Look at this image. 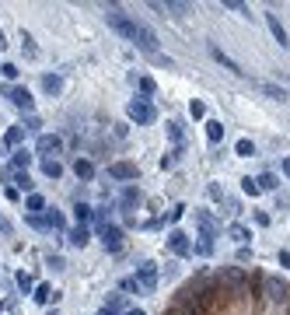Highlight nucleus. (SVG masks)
Wrapping results in <instances>:
<instances>
[{
	"label": "nucleus",
	"instance_id": "f257e3e1",
	"mask_svg": "<svg viewBox=\"0 0 290 315\" xmlns=\"http://www.w3.org/2000/svg\"><path fill=\"white\" fill-rule=\"evenodd\" d=\"M105 18H109V25L116 28L122 39H130V42H133L136 25H140V21H133L130 14H126V11H122V7H119V4H109V7H105Z\"/></svg>",
	"mask_w": 290,
	"mask_h": 315
},
{
	"label": "nucleus",
	"instance_id": "f03ea898",
	"mask_svg": "<svg viewBox=\"0 0 290 315\" xmlns=\"http://www.w3.org/2000/svg\"><path fill=\"white\" fill-rule=\"evenodd\" d=\"M126 112H130V119H133L136 126H147V123H154V105H151V102L147 99H133L130 102V105H126Z\"/></svg>",
	"mask_w": 290,
	"mask_h": 315
},
{
	"label": "nucleus",
	"instance_id": "7ed1b4c3",
	"mask_svg": "<svg viewBox=\"0 0 290 315\" xmlns=\"http://www.w3.org/2000/svg\"><path fill=\"white\" fill-rule=\"evenodd\" d=\"M133 42H136V49H140V53H147V56H157V35H154V28H147L143 21L136 25Z\"/></svg>",
	"mask_w": 290,
	"mask_h": 315
},
{
	"label": "nucleus",
	"instance_id": "20e7f679",
	"mask_svg": "<svg viewBox=\"0 0 290 315\" xmlns=\"http://www.w3.org/2000/svg\"><path fill=\"white\" fill-rule=\"evenodd\" d=\"M136 284H140V291H147V294L157 291V266L151 263V259L136 266Z\"/></svg>",
	"mask_w": 290,
	"mask_h": 315
},
{
	"label": "nucleus",
	"instance_id": "39448f33",
	"mask_svg": "<svg viewBox=\"0 0 290 315\" xmlns=\"http://www.w3.org/2000/svg\"><path fill=\"white\" fill-rule=\"evenodd\" d=\"M98 235H101V245H105L109 252H119V249H122V231H119L116 224H105V228H98Z\"/></svg>",
	"mask_w": 290,
	"mask_h": 315
},
{
	"label": "nucleus",
	"instance_id": "423d86ee",
	"mask_svg": "<svg viewBox=\"0 0 290 315\" xmlns=\"http://www.w3.org/2000/svg\"><path fill=\"white\" fill-rule=\"evenodd\" d=\"M168 249H172L175 256H189V252H193V242H189L185 231H172V235H168Z\"/></svg>",
	"mask_w": 290,
	"mask_h": 315
},
{
	"label": "nucleus",
	"instance_id": "0eeeda50",
	"mask_svg": "<svg viewBox=\"0 0 290 315\" xmlns=\"http://www.w3.org/2000/svg\"><path fill=\"white\" fill-rule=\"evenodd\" d=\"M266 291H270V301H287L290 298V287L287 284H283V280H276V277H270V280H266Z\"/></svg>",
	"mask_w": 290,
	"mask_h": 315
},
{
	"label": "nucleus",
	"instance_id": "6e6552de",
	"mask_svg": "<svg viewBox=\"0 0 290 315\" xmlns=\"http://www.w3.org/2000/svg\"><path fill=\"white\" fill-rule=\"evenodd\" d=\"M59 147H63V140H59L56 133H42L39 144H35V151H39V154H56Z\"/></svg>",
	"mask_w": 290,
	"mask_h": 315
},
{
	"label": "nucleus",
	"instance_id": "1a4fd4ad",
	"mask_svg": "<svg viewBox=\"0 0 290 315\" xmlns=\"http://www.w3.org/2000/svg\"><path fill=\"white\" fill-rule=\"evenodd\" d=\"M7 99H11V105H18V109H32V95H28V88H7Z\"/></svg>",
	"mask_w": 290,
	"mask_h": 315
},
{
	"label": "nucleus",
	"instance_id": "9d476101",
	"mask_svg": "<svg viewBox=\"0 0 290 315\" xmlns=\"http://www.w3.org/2000/svg\"><path fill=\"white\" fill-rule=\"evenodd\" d=\"M210 56L217 60V63H224V67H227V70H231V74H238V77H245V70H241V67H238V63H234V60L227 56V53H224V49H220V46H210Z\"/></svg>",
	"mask_w": 290,
	"mask_h": 315
},
{
	"label": "nucleus",
	"instance_id": "9b49d317",
	"mask_svg": "<svg viewBox=\"0 0 290 315\" xmlns=\"http://www.w3.org/2000/svg\"><path fill=\"white\" fill-rule=\"evenodd\" d=\"M196 224L203 228V238H217V221H213V214H206V210H196Z\"/></svg>",
	"mask_w": 290,
	"mask_h": 315
},
{
	"label": "nucleus",
	"instance_id": "f8f14e48",
	"mask_svg": "<svg viewBox=\"0 0 290 315\" xmlns=\"http://www.w3.org/2000/svg\"><path fill=\"white\" fill-rule=\"evenodd\" d=\"M109 175L112 179H136V165H130V161H116V165H109Z\"/></svg>",
	"mask_w": 290,
	"mask_h": 315
},
{
	"label": "nucleus",
	"instance_id": "ddd939ff",
	"mask_svg": "<svg viewBox=\"0 0 290 315\" xmlns=\"http://www.w3.org/2000/svg\"><path fill=\"white\" fill-rule=\"evenodd\" d=\"M151 7H154V11H172L175 18H185V14L193 11L189 4H178V0H168V4H151Z\"/></svg>",
	"mask_w": 290,
	"mask_h": 315
},
{
	"label": "nucleus",
	"instance_id": "4468645a",
	"mask_svg": "<svg viewBox=\"0 0 290 315\" xmlns=\"http://www.w3.org/2000/svg\"><path fill=\"white\" fill-rule=\"evenodd\" d=\"M266 21H270V32H273V39L280 42V46H287V28H283V25H280V18H276V14H266Z\"/></svg>",
	"mask_w": 290,
	"mask_h": 315
},
{
	"label": "nucleus",
	"instance_id": "2eb2a0df",
	"mask_svg": "<svg viewBox=\"0 0 290 315\" xmlns=\"http://www.w3.org/2000/svg\"><path fill=\"white\" fill-rule=\"evenodd\" d=\"M255 84H259L262 95H270V99H276V102H287V91H283L280 84H270V81H255Z\"/></svg>",
	"mask_w": 290,
	"mask_h": 315
},
{
	"label": "nucleus",
	"instance_id": "dca6fc26",
	"mask_svg": "<svg viewBox=\"0 0 290 315\" xmlns=\"http://www.w3.org/2000/svg\"><path fill=\"white\" fill-rule=\"evenodd\" d=\"M59 88H63V77H59V74H46V77H42V91H46V95H59Z\"/></svg>",
	"mask_w": 290,
	"mask_h": 315
},
{
	"label": "nucleus",
	"instance_id": "f3484780",
	"mask_svg": "<svg viewBox=\"0 0 290 315\" xmlns=\"http://www.w3.org/2000/svg\"><path fill=\"white\" fill-rule=\"evenodd\" d=\"M32 165V154L28 151H14V158H11V172H25Z\"/></svg>",
	"mask_w": 290,
	"mask_h": 315
},
{
	"label": "nucleus",
	"instance_id": "a211bd4d",
	"mask_svg": "<svg viewBox=\"0 0 290 315\" xmlns=\"http://www.w3.org/2000/svg\"><path fill=\"white\" fill-rule=\"evenodd\" d=\"M42 172H46L49 179H59L63 175V165H59L56 158H46V161H42Z\"/></svg>",
	"mask_w": 290,
	"mask_h": 315
},
{
	"label": "nucleus",
	"instance_id": "6ab92c4d",
	"mask_svg": "<svg viewBox=\"0 0 290 315\" xmlns=\"http://www.w3.org/2000/svg\"><path fill=\"white\" fill-rule=\"evenodd\" d=\"M206 137H210L213 144L224 140V123H220V119H210V123H206Z\"/></svg>",
	"mask_w": 290,
	"mask_h": 315
},
{
	"label": "nucleus",
	"instance_id": "aec40b11",
	"mask_svg": "<svg viewBox=\"0 0 290 315\" xmlns=\"http://www.w3.org/2000/svg\"><path fill=\"white\" fill-rule=\"evenodd\" d=\"M227 235L234 238V242H238V245H245V242H248V228H245V224H231V228H227Z\"/></svg>",
	"mask_w": 290,
	"mask_h": 315
},
{
	"label": "nucleus",
	"instance_id": "412c9836",
	"mask_svg": "<svg viewBox=\"0 0 290 315\" xmlns=\"http://www.w3.org/2000/svg\"><path fill=\"white\" fill-rule=\"evenodd\" d=\"M21 140H25V126H11L7 137H4V144H7V147H18Z\"/></svg>",
	"mask_w": 290,
	"mask_h": 315
},
{
	"label": "nucleus",
	"instance_id": "4be33fe9",
	"mask_svg": "<svg viewBox=\"0 0 290 315\" xmlns=\"http://www.w3.org/2000/svg\"><path fill=\"white\" fill-rule=\"evenodd\" d=\"M74 217H77L80 228H88V221H91V207H88V203H74Z\"/></svg>",
	"mask_w": 290,
	"mask_h": 315
},
{
	"label": "nucleus",
	"instance_id": "5701e85b",
	"mask_svg": "<svg viewBox=\"0 0 290 315\" xmlns=\"http://www.w3.org/2000/svg\"><path fill=\"white\" fill-rule=\"evenodd\" d=\"M88 238H91V231H88V228H80V224L70 231V242H74V245H80V249L88 245Z\"/></svg>",
	"mask_w": 290,
	"mask_h": 315
},
{
	"label": "nucleus",
	"instance_id": "b1692460",
	"mask_svg": "<svg viewBox=\"0 0 290 315\" xmlns=\"http://www.w3.org/2000/svg\"><path fill=\"white\" fill-rule=\"evenodd\" d=\"M21 49H25V53H28V56H32V60L39 56V46H35V39H32L28 32H21Z\"/></svg>",
	"mask_w": 290,
	"mask_h": 315
},
{
	"label": "nucleus",
	"instance_id": "393cba45",
	"mask_svg": "<svg viewBox=\"0 0 290 315\" xmlns=\"http://www.w3.org/2000/svg\"><path fill=\"white\" fill-rule=\"evenodd\" d=\"M164 126H168V137H172V144H175V147H182V123H175V119H172V123H164Z\"/></svg>",
	"mask_w": 290,
	"mask_h": 315
},
{
	"label": "nucleus",
	"instance_id": "a878e982",
	"mask_svg": "<svg viewBox=\"0 0 290 315\" xmlns=\"http://www.w3.org/2000/svg\"><path fill=\"white\" fill-rule=\"evenodd\" d=\"M74 172H77V179H91V175H95V165H91V161H77Z\"/></svg>",
	"mask_w": 290,
	"mask_h": 315
},
{
	"label": "nucleus",
	"instance_id": "bb28decb",
	"mask_svg": "<svg viewBox=\"0 0 290 315\" xmlns=\"http://www.w3.org/2000/svg\"><path fill=\"white\" fill-rule=\"evenodd\" d=\"M136 203H140V193H136L133 186H130V189L122 193V210H130V207H136Z\"/></svg>",
	"mask_w": 290,
	"mask_h": 315
},
{
	"label": "nucleus",
	"instance_id": "cd10ccee",
	"mask_svg": "<svg viewBox=\"0 0 290 315\" xmlns=\"http://www.w3.org/2000/svg\"><path fill=\"white\" fill-rule=\"evenodd\" d=\"M25 207H28L32 214H35V210H42V207H46V200H42L39 193H28V200H25Z\"/></svg>",
	"mask_w": 290,
	"mask_h": 315
},
{
	"label": "nucleus",
	"instance_id": "c85d7f7f",
	"mask_svg": "<svg viewBox=\"0 0 290 315\" xmlns=\"http://www.w3.org/2000/svg\"><path fill=\"white\" fill-rule=\"evenodd\" d=\"M42 221H46V228H56V231H63V217H59L56 210H49V214L42 217Z\"/></svg>",
	"mask_w": 290,
	"mask_h": 315
},
{
	"label": "nucleus",
	"instance_id": "c756f323",
	"mask_svg": "<svg viewBox=\"0 0 290 315\" xmlns=\"http://www.w3.org/2000/svg\"><path fill=\"white\" fill-rule=\"evenodd\" d=\"M255 182H259V189H276V175H273V172H262Z\"/></svg>",
	"mask_w": 290,
	"mask_h": 315
},
{
	"label": "nucleus",
	"instance_id": "7c9ffc66",
	"mask_svg": "<svg viewBox=\"0 0 290 315\" xmlns=\"http://www.w3.org/2000/svg\"><path fill=\"white\" fill-rule=\"evenodd\" d=\"M49 298H53V287H49V284H39V287H35V301H42V305H46Z\"/></svg>",
	"mask_w": 290,
	"mask_h": 315
},
{
	"label": "nucleus",
	"instance_id": "2f4dec72",
	"mask_svg": "<svg viewBox=\"0 0 290 315\" xmlns=\"http://www.w3.org/2000/svg\"><path fill=\"white\" fill-rule=\"evenodd\" d=\"M220 280H227V284H241V280H245V273H241V270H224V273H220Z\"/></svg>",
	"mask_w": 290,
	"mask_h": 315
},
{
	"label": "nucleus",
	"instance_id": "473e14b6",
	"mask_svg": "<svg viewBox=\"0 0 290 315\" xmlns=\"http://www.w3.org/2000/svg\"><path fill=\"white\" fill-rule=\"evenodd\" d=\"M14 175V182H18V189H32V179H28V172H11Z\"/></svg>",
	"mask_w": 290,
	"mask_h": 315
},
{
	"label": "nucleus",
	"instance_id": "72a5a7b5",
	"mask_svg": "<svg viewBox=\"0 0 290 315\" xmlns=\"http://www.w3.org/2000/svg\"><path fill=\"white\" fill-rule=\"evenodd\" d=\"M238 154H241V158L255 154V144H252V140H238Z\"/></svg>",
	"mask_w": 290,
	"mask_h": 315
},
{
	"label": "nucleus",
	"instance_id": "f704fd0d",
	"mask_svg": "<svg viewBox=\"0 0 290 315\" xmlns=\"http://www.w3.org/2000/svg\"><path fill=\"white\" fill-rule=\"evenodd\" d=\"M241 189H245L248 196H255V193H259V182H255V179H241Z\"/></svg>",
	"mask_w": 290,
	"mask_h": 315
},
{
	"label": "nucleus",
	"instance_id": "c9c22d12",
	"mask_svg": "<svg viewBox=\"0 0 290 315\" xmlns=\"http://www.w3.org/2000/svg\"><path fill=\"white\" fill-rule=\"evenodd\" d=\"M18 287L25 291V294H28V291H32L35 284H32V277H28V273H18Z\"/></svg>",
	"mask_w": 290,
	"mask_h": 315
},
{
	"label": "nucleus",
	"instance_id": "e433bc0d",
	"mask_svg": "<svg viewBox=\"0 0 290 315\" xmlns=\"http://www.w3.org/2000/svg\"><path fill=\"white\" fill-rule=\"evenodd\" d=\"M0 74H4L7 81H14V77H18V67H14V63H4V67H0Z\"/></svg>",
	"mask_w": 290,
	"mask_h": 315
},
{
	"label": "nucleus",
	"instance_id": "4c0bfd02",
	"mask_svg": "<svg viewBox=\"0 0 290 315\" xmlns=\"http://www.w3.org/2000/svg\"><path fill=\"white\" fill-rule=\"evenodd\" d=\"M168 315H199V312H193L189 305H175V308H168Z\"/></svg>",
	"mask_w": 290,
	"mask_h": 315
},
{
	"label": "nucleus",
	"instance_id": "58836bf2",
	"mask_svg": "<svg viewBox=\"0 0 290 315\" xmlns=\"http://www.w3.org/2000/svg\"><path fill=\"white\" fill-rule=\"evenodd\" d=\"M122 291H133V294H140V284H136V277H126V280H122Z\"/></svg>",
	"mask_w": 290,
	"mask_h": 315
},
{
	"label": "nucleus",
	"instance_id": "ea45409f",
	"mask_svg": "<svg viewBox=\"0 0 290 315\" xmlns=\"http://www.w3.org/2000/svg\"><path fill=\"white\" fill-rule=\"evenodd\" d=\"M224 7H231V11H238V14H248V7H245V4H238V0H227Z\"/></svg>",
	"mask_w": 290,
	"mask_h": 315
},
{
	"label": "nucleus",
	"instance_id": "a19ab883",
	"mask_svg": "<svg viewBox=\"0 0 290 315\" xmlns=\"http://www.w3.org/2000/svg\"><path fill=\"white\" fill-rule=\"evenodd\" d=\"M140 91H143V95H151V91H154V81H151V77H140Z\"/></svg>",
	"mask_w": 290,
	"mask_h": 315
},
{
	"label": "nucleus",
	"instance_id": "79ce46f5",
	"mask_svg": "<svg viewBox=\"0 0 290 315\" xmlns=\"http://www.w3.org/2000/svg\"><path fill=\"white\" fill-rule=\"evenodd\" d=\"M189 112H193V116L199 119V116H203V112H206V109H203V102H193V105H189Z\"/></svg>",
	"mask_w": 290,
	"mask_h": 315
},
{
	"label": "nucleus",
	"instance_id": "37998d69",
	"mask_svg": "<svg viewBox=\"0 0 290 315\" xmlns=\"http://www.w3.org/2000/svg\"><path fill=\"white\" fill-rule=\"evenodd\" d=\"M46 263H49L53 270H63V259H59V256H49V259H46Z\"/></svg>",
	"mask_w": 290,
	"mask_h": 315
},
{
	"label": "nucleus",
	"instance_id": "c03bdc74",
	"mask_svg": "<svg viewBox=\"0 0 290 315\" xmlns=\"http://www.w3.org/2000/svg\"><path fill=\"white\" fill-rule=\"evenodd\" d=\"M280 263H283V266H290V252H287V249L280 252Z\"/></svg>",
	"mask_w": 290,
	"mask_h": 315
},
{
	"label": "nucleus",
	"instance_id": "a18cd8bd",
	"mask_svg": "<svg viewBox=\"0 0 290 315\" xmlns=\"http://www.w3.org/2000/svg\"><path fill=\"white\" fill-rule=\"evenodd\" d=\"M98 315H119V308H109V305H105V308H101Z\"/></svg>",
	"mask_w": 290,
	"mask_h": 315
},
{
	"label": "nucleus",
	"instance_id": "49530a36",
	"mask_svg": "<svg viewBox=\"0 0 290 315\" xmlns=\"http://www.w3.org/2000/svg\"><path fill=\"white\" fill-rule=\"evenodd\" d=\"M126 315H147V312H143V308H130Z\"/></svg>",
	"mask_w": 290,
	"mask_h": 315
},
{
	"label": "nucleus",
	"instance_id": "de8ad7c7",
	"mask_svg": "<svg viewBox=\"0 0 290 315\" xmlns=\"http://www.w3.org/2000/svg\"><path fill=\"white\" fill-rule=\"evenodd\" d=\"M283 175H290V161H283Z\"/></svg>",
	"mask_w": 290,
	"mask_h": 315
},
{
	"label": "nucleus",
	"instance_id": "09e8293b",
	"mask_svg": "<svg viewBox=\"0 0 290 315\" xmlns=\"http://www.w3.org/2000/svg\"><path fill=\"white\" fill-rule=\"evenodd\" d=\"M4 46H7V42H4V32H0V49H4Z\"/></svg>",
	"mask_w": 290,
	"mask_h": 315
},
{
	"label": "nucleus",
	"instance_id": "8fccbe9b",
	"mask_svg": "<svg viewBox=\"0 0 290 315\" xmlns=\"http://www.w3.org/2000/svg\"><path fill=\"white\" fill-rule=\"evenodd\" d=\"M0 312H4V301H0Z\"/></svg>",
	"mask_w": 290,
	"mask_h": 315
},
{
	"label": "nucleus",
	"instance_id": "3c124183",
	"mask_svg": "<svg viewBox=\"0 0 290 315\" xmlns=\"http://www.w3.org/2000/svg\"><path fill=\"white\" fill-rule=\"evenodd\" d=\"M287 81H290V74H287Z\"/></svg>",
	"mask_w": 290,
	"mask_h": 315
}]
</instances>
